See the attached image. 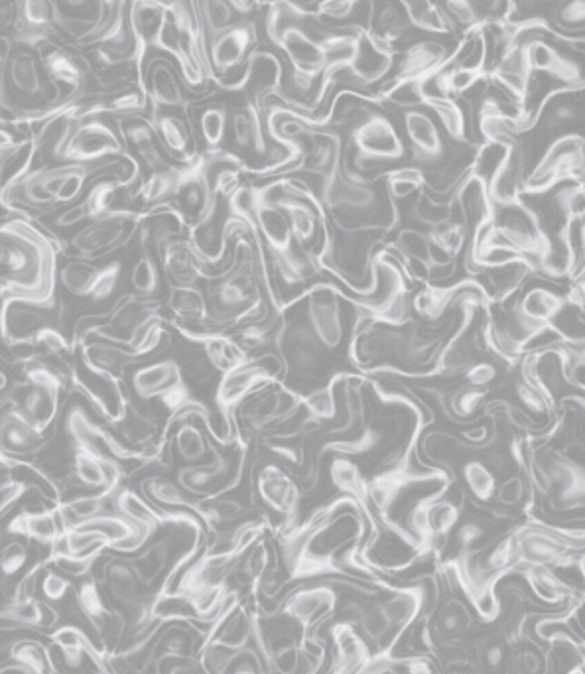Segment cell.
<instances>
[{
  "label": "cell",
  "mask_w": 585,
  "mask_h": 674,
  "mask_svg": "<svg viewBox=\"0 0 585 674\" xmlns=\"http://www.w3.org/2000/svg\"><path fill=\"white\" fill-rule=\"evenodd\" d=\"M2 298H14L56 310L65 245L34 217L12 215L2 223Z\"/></svg>",
  "instance_id": "6da1fadb"
},
{
  "label": "cell",
  "mask_w": 585,
  "mask_h": 674,
  "mask_svg": "<svg viewBox=\"0 0 585 674\" xmlns=\"http://www.w3.org/2000/svg\"><path fill=\"white\" fill-rule=\"evenodd\" d=\"M130 389L136 399L140 401L156 399L168 408L170 418L166 420L164 426L166 436L170 434V428H174L176 424H182L190 418H199L203 420V426L209 430V434L223 448H231V442L227 440L225 432L219 426H215L217 416L192 395L184 379V369L176 359H160L136 367V371L130 375Z\"/></svg>",
  "instance_id": "7a4b0ae2"
},
{
  "label": "cell",
  "mask_w": 585,
  "mask_h": 674,
  "mask_svg": "<svg viewBox=\"0 0 585 674\" xmlns=\"http://www.w3.org/2000/svg\"><path fill=\"white\" fill-rule=\"evenodd\" d=\"M239 196L259 231L264 249L270 253L274 267L286 284H302L322 270L312 253L302 247L296 249V239L286 213L270 202L266 186L241 188Z\"/></svg>",
  "instance_id": "3957f363"
},
{
  "label": "cell",
  "mask_w": 585,
  "mask_h": 674,
  "mask_svg": "<svg viewBox=\"0 0 585 674\" xmlns=\"http://www.w3.org/2000/svg\"><path fill=\"white\" fill-rule=\"evenodd\" d=\"M280 381H284L282 373H276L270 365H266L264 355H257L221 375L215 391V406L219 418L223 420V428L233 438V442L245 436L235 420L237 410L247 403L249 397L259 393L260 389Z\"/></svg>",
  "instance_id": "277c9868"
},
{
  "label": "cell",
  "mask_w": 585,
  "mask_h": 674,
  "mask_svg": "<svg viewBox=\"0 0 585 674\" xmlns=\"http://www.w3.org/2000/svg\"><path fill=\"white\" fill-rule=\"evenodd\" d=\"M302 22L304 20L290 22V24H264V32H266L268 40L280 52H284L286 60L292 66L294 89L298 91L300 97H306L310 93V89L314 87V83L318 79L322 81L325 69V52L322 40H316L312 34H308L304 30Z\"/></svg>",
  "instance_id": "5b68a950"
},
{
  "label": "cell",
  "mask_w": 585,
  "mask_h": 674,
  "mask_svg": "<svg viewBox=\"0 0 585 674\" xmlns=\"http://www.w3.org/2000/svg\"><path fill=\"white\" fill-rule=\"evenodd\" d=\"M257 50H259V30L255 20L239 22L207 40L205 56L211 68L213 81L221 89L233 91Z\"/></svg>",
  "instance_id": "8992f818"
},
{
  "label": "cell",
  "mask_w": 585,
  "mask_h": 674,
  "mask_svg": "<svg viewBox=\"0 0 585 674\" xmlns=\"http://www.w3.org/2000/svg\"><path fill=\"white\" fill-rule=\"evenodd\" d=\"M142 211L113 207L103 217L89 221L71 237L75 257L99 261L123 249L134 235H138Z\"/></svg>",
  "instance_id": "52a82bcc"
},
{
  "label": "cell",
  "mask_w": 585,
  "mask_h": 674,
  "mask_svg": "<svg viewBox=\"0 0 585 674\" xmlns=\"http://www.w3.org/2000/svg\"><path fill=\"white\" fill-rule=\"evenodd\" d=\"M123 158L127 160V144L121 133L105 123L101 117L81 119L71 135L65 138L64 146L56 154V160L62 164H105L107 158Z\"/></svg>",
  "instance_id": "ba28073f"
},
{
  "label": "cell",
  "mask_w": 585,
  "mask_h": 674,
  "mask_svg": "<svg viewBox=\"0 0 585 674\" xmlns=\"http://www.w3.org/2000/svg\"><path fill=\"white\" fill-rule=\"evenodd\" d=\"M123 261L95 263L89 259H71L60 269V284L71 296L91 302H107L123 280Z\"/></svg>",
  "instance_id": "9c48e42d"
},
{
  "label": "cell",
  "mask_w": 585,
  "mask_h": 674,
  "mask_svg": "<svg viewBox=\"0 0 585 674\" xmlns=\"http://www.w3.org/2000/svg\"><path fill=\"white\" fill-rule=\"evenodd\" d=\"M253 489L264 507L282 517L278 531H286L298 523L302 487L292 473L284 470V466L278 462L260 464L253 477Z\"/></svg>",
  "instance_id": "30bf717a"
},
{
  "label": "cell",
  "mask_w": 585,
  "mask_h": 674,
  "mask_svg": "<svg viewBox=\"0 0 585 674\" xmlns=\"http://www.w3.org/2000/svg\"><path fill=\"white\" fill-rule=\"evenodd\" d=\"M274 349L278 351L276 355L282 363V373L292 377H304L312 373L318 367L322 353L327 351L308 320L290 322L286 314L274 339Z\"/></svg>",
  "instance_id": "8fae6325"
},
{
  "label": "cell",
  "mask_w": 585,
  "mask_h": 674,
  "mask_svg": "<svg viewBox=\"0 0 585 674\" xmlns=\"http://www.w3.org/2000/svg\"><path fill=\"white\" fill-rule=\"evenodd\" d=\"M339 596L331 584L300 586L290 596H286L276 607L284 617L294 621L304 635L320 631L325 621L337 611Z\"/></svg>",
  "instance_id": "7c38bea8"
},
{
  "label": "cell",
  "mask_w": 585,
  "mask_h": 674,
  "mask_svg": "<svg viewBox=\"0 0 585 674\" xmlns=\"http://www.w3.org/2000/svg\"><path fill=\"white\" fill-rule=\"evenodd\" d=\"M339 298L335 286L327 282L310 286L296 298L298 302L306 300V320L327 351L337 349L345 336Z\"/></svg>",
  "instance_id": "4fadbf2b"
},
{
  "label": "cell",
  "mask_w": 585,
  "mask_h": 674,
  "mask_svg": "<svg viewBox=\"0 0 585 674\" xmlns=\"http://www.w3.org/2000/svg\"><path fill=\"white\" fill-rule=\"evenodd\" d=\"M190 235V223L174 203H158L142 211L138 243L144 253L160 255L166 245Z\"/></svg>",
  "instance_id": "5bb4252c"
},
{
  "label": "cell",
  "mask_w": 585,
  "mask_h": 674,
  "mask_svg": "<svg viewBox=\"0 0 585 674\" xmlns=\"http://www.w3.org/2000/svg\"><path fill=\"white\" fill-rule=\"evenodd\" d=\"M75 606L83 619L89 623L97 639L101 641V647L107 651V639L113 631H127L125 621L119 617V613L109 604L101 584L97 578L87 576L79 586H75Z\"/></svg>",
  "instance_id": "9a60e30c"
},
{
  "label": "cell",
  "mask_w": 585,
  "mask_h": 674,
  "mask_svg": "<svg viewBox=\"0 0 585 674\" xmlns=\"http://www.w3.org/2000/svg\"><path fill=\"white\" fill-rule=\"evenodd\" d=\"M158 261L170 286H197L199 280H207L205 269L211 267L209 257L190 235L166 245Z\"/></svg>",
  "instance_id": "2e32d148"
},
{
  "label": "cell",
  "mask_w": 585,
  "mask_h": 674,
  "mask_svg": "<svg viewBox=\"0 0 585 674\" xmlns=\"http://www.w3.org/2000/svg\"><path fill=\"white\" fill-rule=\"evenodd\" d=\"M357 150V162H387L404 156V144L396 135L389 119L381 115H369L351 133Z\"/></svg>",
  "instance_id": "e0dca14e"
},
{
  "label": "cell",
  "mask_w": 585,
  "mask_h": 674,
  "mask_svg": "<svg viewBox=\"0 0 585 674\" xmlns=\"http://www.w3.org/2000/svg\"><path fill=\"white\" fill-rule=\"evenodd\" d=\"M168 326L172 330H176L186 341L199 345L203 349L207 361L211 363V367L219 375H223V373L247 363L249 359H253V355L239 343L237 337L229 336L225 332H199V330H194L190 326L180 324L174 318L168 320Z\"/></svg>",
  "instance_id": "ac0fdd59"
},
{
  "label": "cell",
  "mask_w": 585,
  "mask_h": 674,
  "mask_svg": "<svg viewBox=\"0 0 585 674\" xmlns=\"http://www.w3.org/2000/svg\"><path fill=\"white\" fill-rule=\"evenodd\" d=\"M79 357L83 367L101 379H109L115 383H123L125 373L130 365H136L138 361H142L134 351H130L129 347L115 343V341H107V339H87L81 347H79Z\"/></svg>",
  "instance_id": "d6986e66"
},
{
  "label": "cell",
  "mask_w": 585,
  "mask_h": 674,
  "mask_svg": "<svg viewBox=\"0 0 585 674\" xmlns=\"http://www.w3.org/2000/svg\"><path fill=\"white\" fill-rule=\"evenodd\" d=\"M48 308L14 300L2 298V341L6 347H14L20 343H32V339L46 326H52Z\"/></svg>",
  "instance_id": "ffe728a7"
},
{
  "label": "cell",
  "mask_w": 585,
  "mask_h": 674,
  "mask_svg": "<svg viewBox=\"0 0 585 674\" xmlns=\"http://www.w3.org/2000/svg\"><path fill=\"white\" fill-rule=\"evenodd\" d=\"M119 133L123 136L127 148L134 154L136 162L140 160L150 170V174L172 166L168 160L170 154L162 146L152 119L138 117V115L123 117L119 125Z\"/></svg>",
  "instance_id": "44dd1931"
},
{
  "label": "cell",
  "mask_w": 585,
  "mask_h": 674,
  "mask_svg": "<svg viewBox=\"0 0 585 674\" xmlns=\"http://www.w3.org/2000/svg\"><path fill=\"white\" fill-rule=\"evenodd\" d=\"M123 188H127V180L123 178L97 180L79 202L67 205L65 209H62V213H58L56 227L69 229V227H77L81 223H89V221L103 217L105 213L113 209L115 194Z\"/></svg>",
  "instance_id": "7402d4cb"
},
{
  "label": "cell",
  "mask_w": 585,
  "mask_h": 674,
  "mask_svg": "<svg viewBox=\"0 0 585 674\" xmlns=\"http://www.w3.org/2000/svg\"><path fill=\"white\" fill-rule=\"evenodd\" d=\"M6 535L34 540L48 550L56 548L65 535V525L58 505L40 511H18L6 525Z\"/></svg>",
  "instance_id": "603a6c76"
},
{
  "label": "cell",
  "mask_w": 585,
  "mask_h": 674,
  "mask_svg": "<svg viewBox=\"0 0 585 674\" xmlns=\"http://www.w3.org/2000/svg\"><path fill=\"white\" fill-rule=\"evenodd\" d=\"M107 426L125 444H129L130 448L140 450V452L146 450L148 446L160 442V440H168L164 430L158 428L156 418H152L148 412L140 410L130 397H125V401L121 403V408H119V414Z\"/></svg>",
  "instance_id": "cb8c5ba5"
},
{
  "label": "cell",
  "mask_w": 585,
  "mask_h": 674,
  "mask_svg": "<svg viewBox=\"0 0 585 674\" xmlns=\"http://www.w3.org/2000/svg\"><path fill=\"white\" fill-rule=\"evenodd\" d=\"M266 107L249 99L245 105L235 107L229 115V131L233 144L241 150H247L255 156L268 154V133H266V121H264Z\"/></svg>",
  "instance_id": "d4e9b609"
},
{
  "label": "cell",
  "mask_w": 585,
  "mask_h": 674,
  "mask_svg": "<svg viewBox=\"0 0 585 674\" xmlns=\"http://www.w3.org/2000/svg\"><path fill=\"white\" fill-rule=\"evenodd\" d=\"M48 444L46 434L36 430L12 408L2 410V454L32 460Z\"/></svg>",
  "instance_id": "484cf974"
},
{
  "label": "cell",
  "mask_w": 585,
  "mask_h": 674,
  "mask_svg": "<svg viewBox=\"0 0 585 674\" xmlns=\"http://www.w3.org/2000/svg\"><path fill=\"white\" fill-rule=\"evenodd\" d=\"M203 633L205 631L197 629L194 623L188 621L166 623L156 635V661L197 659L203 645Z\"/></svg>",
  "instance_id": "4316f807"
},
{
  "label": "cell",
  "mask_w": 585,
  "mask_h": 674,
  "mask_svg": "<svg viewBox=\"0 0 585 674\" xmlns=\"http://www.w3.org/2000/svg\"><path fill=\"white\" fill-rule=\"evenodd\" d=\"M60 621V613L46 600H24V602H6L2 607V627L8 629H30V631H46L56 629Z\"/></svg>",
  "instance_id": "83f0119b"
},
{
  "label": "cell",
  "mask_w": 585,
  "mask_h": 674,
  "mask_svg": "<svg viewBox=\"0 0 585 674\" xmlns=\"http://www.w3.org/2000/svg\"><path fill=\"white\" fill-rule=\"evenodd\" d=\"M404 127H406V135L410 140L412 146V154L416 162H434L442 156L444 152V144H442V136L438 133L434 121L422 113V111H408L404 115Z\"/></svg>",
  "instance_id": "f1b7e54d"
},
{
  "label": "cell",
  "mask_w": 585,
  "mask_h": 674,
  "mask_svg": "<svg viewBox=\"0 0 585 674\" xmlns=\"http://www.w3.org/2000/svg\"><path fill=\"white\" fill-rule=\"evenodd\" d=\"M148 101L152 107V117L162 111V107H188V99L176 79V73L168 62L158 60L148 75Z\"/></svg>",
  "instance_id": "f546056e"
},
{
  "label": "cell",
  "mask_w": 585,
  "mask_h": 674,
  "mask_svg": "<svg viewBox=\"0 0 585 674\" xmlns=\"http://www.w3.org/2000/svg\"><path fill=\"white\" fill-rule=\"evenodd\" d=\"M166 308L180 324L209 326V302L199 286H170Z\"/></svg>",
  "instance_id": "4dcf8cb0"
},
{
  "label": "cell",
  "mask_w": 585,
  "mask_h": 674,
  "mask_svg": "<svg viewBox=\"0 0 585 674\" xmlns=\"http://www.w3.org/2000/svg\"><path fill=\"white\" fill-rule=\"evenodd\" d=\"M142 493L144 497L160 507V509H174V511H190L201 519V501L188 495L178 481H172L168 477H148L142 481Z\"/></svg>",
  "instance_id": "1f68e13d"
},
{
  "label": "cell",
  "mask_w": 585,
  "mask_h": 674,
  "mask_svg": "<svg viewBox=\"0 0 585 674\" xmlns=\"http://www.w3.org/2000/svg\"><path fill=\"white\" fill-rule=\"evenodd\" d=\"M172 550H174V542L166 537V539L148 542L140 552H136V556H132V564L136 572L140 574L142 582L154 592H156L158 580L162 576L166 578L174 566Z\"/></svg>",
  "instance_id": "d6a6232c"
},
{
  "label": "cell",
  "mask_w": 585,
  "mask_h": 674,
  "mask_svg": "<svg viewBox=\"0 0 585 674\" xmlns=\"http://www.w3.org/2000/svg\"><path fill=\"white\" fill-rule=\"evenodd\" d=\"M42 64L48 77L62 89V85L71 87L75 95H83L85 91V69L62 48L52 46L50 52L42 54Z\"/></svg>",
  "instance_id": "836d02e7"
},
{
  "label": "cell",
  "mask_w": 585,
  "mask_h": 674,
  "mask_svg": "<svg viewBox=\"0 0 585 674\" xmlns=\"http://www.w3.org/2000/svg\"><path fill=\"white\" fill-rule=\"evenodd\" d=\"M156 133L160 136L162 146L166 148V152L174 158H180L182 162H188L195 156L192 154V135L190 129L186 125L184 119H180L178 115H154L150 117Z\"/></svg>",
  "instance_id": "e575fe53"
},
{
  "label": "cell",
  "mask_w": 585,
  "mask_h": 674,
  "mask_svg": "<svg viewBox=\"0 0 585 674\" xmlns=\"http://www.w3.org/2000/svg\"><path fill=\"white\" fill-rule=\"evenodd\" d=\"M8 659L22 663L34 674H58L52 649L36 639H18L8 647Z\"/></svg>",
  "instance_id": "d590c367"
},
{
  "label": "cell",
  "mask_w": 585,
  "mask_h": 674,
  "mask_svg": "<svg viewBox=\"0 0 585 674\" xmlns=\"http://www.w3.org/2000/svg\"><path fill=\"white\" fill-rule=\"evenodd\" d=\"M174 446L184 466L201 464L211 452V442H207L205 434L190 420L178 424V430L174 434Z\"/></svg>",
  "instance_id": "8d00e7d4"
},
{
  "label": "cell",
  "mask_w": 585,
  "mask_h": 674,
  "mask_svg": "<svg viewBox=\"0 0 585 674\" xmlns=\"http://www.w3.org/2000/svg\"><path fill=\"white\" fill-rule=\"evenodd\" d=\"M341 379H343V375H337L325 387L314 389V391L304 395V408H306L308 416L314 420V424H322V422H329V420L337 418L339 405H337L335 389L341 383Z\"/></svg>",
  "instance_id": "74e56055"
},
{
  "label": "cell",
  "mask_w": 585,
  "mask_h": 674,
  "mask_svg": "<svg viewBox=\"0 0 585 674\" xmlns=\"http://www.w3.org/2000/svg\"><path fill=\"white\" fill-rule=\"evenodd\" d=\"M160 265L154 259V255L144 253L136 259V263L130 269V286L132 292L142 296V298H154V294H158L160 290Z\"/></svg>",
  "instance_id": "f35d334b"
},
{
  "label": "cell",
  "mask_w": 585,
  "mask_h": 674,
  "mask_svg": "<svg viewBox=\"0 0 585 674\" xmlns=\"http://www.w3.org/2000/svg\"><path fill=\"white\" fill-rule=\"evenodd\" d=\"M560 308V296L544 288H534L522 300V318H526L528 322H548L552 316L558 314Z\"/></svg>",
  "instance_id": "ab89813d"
},
{
  "label": "cell",
  "mask_w": 585,
  "mask_h": 674,
  "mask_svg": "<svg viewBox=\"0 0 585 674\" xmlns=\"http://www.w3.org/2000/svg\"><path fill=\"white\" fill-rule=\"evenodd\" d=\"M229 127V113L223 107H205L199 115V131L207 144V150L221 148V142L225 138Z\"/></svg>",
  "instance_id": "60d3db41"
},
{
  "label": "cell",
  "mask_w": 585,
  "mask_h": 674,
  "mask_svg": "<svg viewBox=\"0 0 585 674\" xmlns=\"http://www.w3.org/2000/svg\"><path fill=\"white\" fill-rule=\"evenodd\" d=\"M32 343L38 349V355L44 353V357H58L60 361H64L75 353L73 341H69L64 336V332H60L54 324L40 330L36 337L32 339Z\"/></svg>",
  "instance_id": "b9f144b4"
},
{
  "label": "cell",
  "mask_w": 585,
  "mask_h": 674,
  "mask_svg": "<svg viewBox=\"0 0 585 674\" xmlns=\"http://www.w3.org/2000/svg\"><path fill=\"white\" fill-rule=\"evenodd\" d=\"M461 473L469 491L477 499L487 501L495 493V475L483 462H467Z\"/></svg>",
  "instance_id": "7bdbcfd3"
},
{
  "label": "cell",
  "mask_w": 585,
  "mask_h": 674,
  "mask_svg": "<svg viewBox=\"0 0 585 674\" xmlns=\"http://www.w3.org/2000/svg\"><path fill=\"white\" fill-rule=\"evenodd\" d=\"M424 186V174L418 168H400L390 172L387 188L394 200H404Z\"/></svg>",
  "instance_id": "ee69618b"
},
{
  "label": "cell",
  "mask_w": 585,
  "mask_h": 674,
  "mask_svg": "<svg viewBox=\"0 0 585 674\" xmlns=\"http://www.w3.org/2000/svg\"><path fill=\"white\" fill-rule=\"evenodd\" d=\"M30 560V548L22 540H8L2 546V558H0V568H2V578L12 580L16 578L28 564Z\"/></svg>",
  "instance_id": "f6af8a7d"
},
{
  "label": "cell",
  "mask_w": 585,
  "mask_h": 674,
  "mask_svg": "<svg viewBox=\"0 0 585 674\" xmlns=\"http://www.w3.org/2000/svg\"><path fill=\"white\" fill-rule=\"evenodd\" d=\"M69 592H75V584L62 574V570H54V566H50L44 574H42V580H40V594H42V600L50 602V604H56V602H64L65 596Z\"/></svg>",
  "instance_id": "bcb514c9"
},
{
  "label": "cell",
  "mask_w": 585,
  "mask_h": 674,
  "mask_svg": "<svg viewBox=\"0 0 585 674\" xmlns=\"http://www.w3.org/2000/svg\"><path fill=\"white\" fill-rule=\"evenodd\" d=\"M422 103H426L428 107H432L436 111V115L440 117L442 125L446 127V131L454 138H461L463 136V115L459 111V107L454 105L448 97H434V99H424Z\"/></svg>",
  "instance_id": "7dc6e473"
},
{
  "label": "cell",
  "mask_w": 585,
  "mask_h": 674,
  "mask_svg": "<svg viewBox=\"0 0 585 674\" xmlns=\"http://www.w3.org/2000/svg\"><path fill=\"white\" fill-rule=\"evenodd\" d=\"M30 491H34L32 483L24 477H16L12 473H4V479H2V501H0V509H2V515L6 517L8 509L14 507L20 499H24Z\"/></svg>",
  "instance_id": "c3c4849f"
},
{
  "label": "cell",
  "mask_w": 585,
  "mask_h": 674,
  "mask_svg": "<svg viewBox=\"0 0 585 674\" xmlns=\"http://www.w3.org/2000/svg\"><path fill=\"white\" fill-rule=\"evenodd\" d=\"M511 674H542L544 673V659L532 651V649H522L515 657L509 667Z\"/></svg>",
  "instance_id": "681fc988"
},
{
  "label": "cell",
  "mask_w": 585,
  "mask_h": 674,
  "mask_svg": "<svg viewBox=\"0 0 585 674\" xmlns=\"http://www.w3.org/2000/svg\"><path fill=\"white\" fill-rule=\"evenodd\" d=\"M357 0H318L316 4V14L318 16H327V18H347L353 8H355Z\"/></svg>",
  "instance_id": "f907efd6"
},
{
  "label": "cell",
  "mask_w": 585,
  "mask_h": 674,
  "mask_svg": "<svg viewBox=\"0 0 585 674\" xmlns=\"http://www.w3.org/2000/svg\"><path fill=\"white\" fill-rule=\"evenodd\" d=\"M530 62L532 66L538 69H548V71H556L562 66V62L558 60L556 52L546 46V44H534L530 50Z\"/></svg>",
  "instance_id": "816d5d0a"
},
{
  "label": "cell",
  "mask_w": 585,
  "mask_h": 674,
  "mask_svg": "<svg viewBox=\"0 0 585 674\" xmlns=\"http://www.w3.org/2000/svg\"><path fill=\"white\" fill-rule=\"evenodd\" d=\"M505 661H507V647L503 643H489L483 649V665L489 671L501 669L505 665Z\"/></svg>",
  "instance_id": "f5cc1de1"
},
{
  "label": "cell",
  "mask_w": 585,
  "mask_h": 674,
  "mask_svg": "<svg viewBox=\"0 0 585 674\" xmlns=\"http://www.w3.org/2000/svg\"><path fill=\"white\" fill-rule=\"evenodd\" d=\"M522 491H524L522 481H520L519 477H513V479H509V481L503 483V487L499 491V499L505 505H515L517 501H520Z\"/></svg>",
  "instance_id": "db71d44e"
},
{
  "label": "cell",
  "mask_w": 585,
  "mask_h": 674,
  "mask_svg": "<svg viewBox=\"0 0 585 674\" xmlns=\"http://www.w3.org/2000/svg\"><path fill=\"white\" fill-rule=\"evenodd\" d=\"M448 12L461 22L473 20V4L471 0H444Z\"/></svg>",
  "instance_id": "11a10c76"
},
{
  "label": "cell",
  "mask_w": 585,
  "mask_h": 674,
  "mask_svg": "<svg viewBox=\"0 0 585 674\" xmlns=\"http://www.w3.org/2000/svg\"><path fill=\"white\" fill-rule=\"evenodd\" d=\"M0 674H34L28 667H24L22 663H16V661H10L6 659L4 665H2V671Z\"/></svg>",
  "instance_id": "9f6ffc18"
}]
</instances>
